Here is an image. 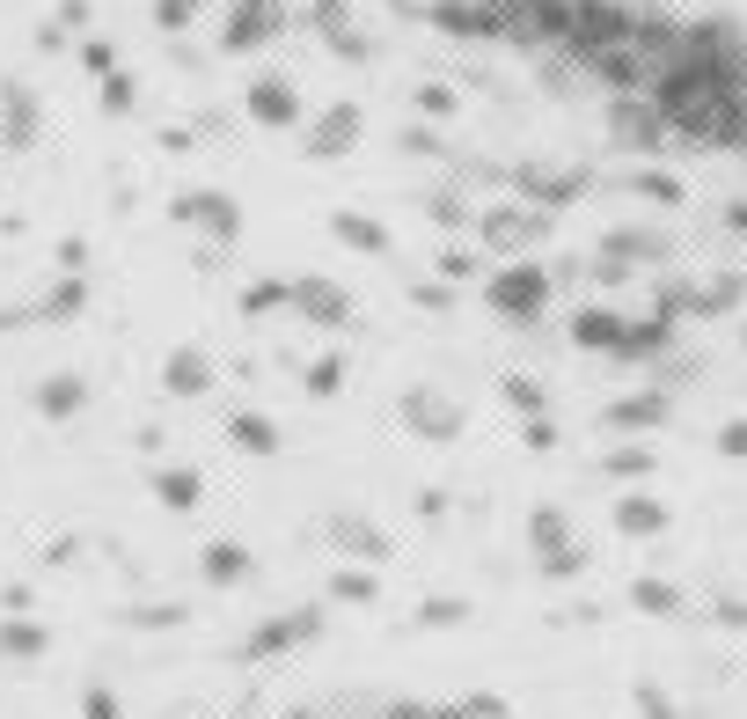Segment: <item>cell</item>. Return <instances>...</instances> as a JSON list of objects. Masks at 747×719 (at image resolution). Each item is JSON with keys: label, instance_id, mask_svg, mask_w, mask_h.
Wrapping results in <instances>:
<instances>
[{"label": "cell", "instance_id": "obj_20", "mask_svg": "<svg viewBox=\"0 0 747 719\" xmlns=\"http://www.w3.org/2000/svg\"><path fill=\"white\" fill-rule=\"evenodd\" d=\"M206 572H213V580H235V572H242V550L235 544H213V550H206Z\"/></svg>", "mask_w": 747, "mask_h": 719}, {"label": "cell", "instance_id": "obj_27", "mask_svg": "<svg viewBox=\"0 0 747 719\" xmlns=\"http://www.w3.org/2000/svg\"><path fill=\"white\" fill-rule=\"evenodd\" d=\"M638 602H645V610H675V588H660V580H652V588H638Z\"/></svg>", "mask_w": 747, "mask_h": 719}, {"label": "cell", "instance_id": "obj_28", "mask_svg": "<svg viewBox=\"0 0 747 719\" xmlns=\"http://www.w3.org/2000/svg\"><path fill=\"white\" fill-rule=\"evenodd\" d=\"M81 257H89V243H81V235H67V243H59V265H67V272H81Z\"/></svg>", "mask_w": 747, "mask_h": 719}, {"label": "cell", "instance_id": "obj_16", "mask_svg": "<svg viewBox=\"0 0 747 719\" xmlns=\"http://www.w3.org/2000/svg\"><path fill=\"white\" fill-rule=\"evenodd\" d=\"M616 521H623L630 536H645V529H660V507H652V499H623V507H616Z\"/></svg>", "mask_w": 747, "mask_h": 719}, {"label": "cell", "instance_id": "obj_1", "mask_svg": "<svg viewBox=\"0 0 747 719\" xmlns=\"http://www.w3.org/2000/svg\"><path fill=\"white\" fill-rule=\"evenodd\" d=\"M287 23V0H235L227 15H220V51H257L279 37Z\"/></svg>", "mask_w": 747, "mask_h": 719}, {"label": "cell", "instance_id": "obj_5", "mask_svg": "<svg viewBox=\"0 0 747 719\" xmlns=\"http://www.w3.org/2000/svg\"><path fill=\"white\" fill-rule=\"evenodd\" d=\"M360 111H352V103H330V111H323V118H315V132H308V154H345L352 148V140H360Z\"/></svg>", "mask_w": 747, "mask_h": 719}, {"label": "cell", "instance_id": "obj_11", "mask_svg": "<svg viewBox=\"0 0 747 719\" xmlns=\"http://www.w3.org/2000/svg\"><path fill=\"white\" fill-rule=\"evenodd\" d=\"M96 103L110 111V118H125V111H140V89H132V74H103Z\"/></svg>", "mask_w": 747, "mask_h": 719}, {"label": "cell", "instance_id": "obj_21", "mask_svg": "<svg viewBox=\"0 0 747 719\" xmlns=\"http://www.w3.org/2000/svg\"><path fill=\"white\" fill-rule=\"evenodd\" d=\"M51 30H59V37H73V30H89V0H59V15H51Z\"/></svg>", "mask_w": 747, "mask_h": 719}, {"label": "cell", "instance_id": "obj_18", "mask_svg": "<svg viewBox=\"0 0 747 719\" xmlns=\"http://www.w3.org/2000/svg\"><path fill=\"white\" fill-rule=\"evenodd\" d=\"M0 646H8V653H45V631H37V624H8V631H0Z\"/></svg>", "mask_w": 747, "mask_h": 719}, {"label": "cell", "instance_id": "obj_13", "mask_svg": "<svg viewBox=\"0 0 747 719\" xmlns=\"http://www.w3.org/2000/svg\"><path fill=\"white\" fill-rule=\"evenodd\" d=\"M154 492L170 499V507H191V499H198V471H162V477H154Z\"/></svg>", "mask_w": 747, "mask_h": 719}, {"label": "cell", "instance_id": "obj_29", "mask_svg": "<svg viewBox=\"0 0 747 719\" xmlns=\"http://www.w3.org/2000/svg\"><path fill=\"white\" fill-rule=\"evenodd\" d=\"M89 719H118V705H110L103 691H89Z\"/></svg>", "mask_w": 747, "mask_h": 719}, {"label": "cell", "instance_id": "obj_30", "mask_svg": "<svg viewBox=\"0 0 747 719\" xmlns=\"http://www.w3.org/2000/svg\"><path fill=\"white\" fill-rule=\"evenodd\" d=\"M725 455H747V426H725Z\"/></svg>", "mask_w": 747, "mask_h": 719}, {"label": "cell", "instance_id": "obj_3", "mask_svg": "<svg viewBox=\"0 0 747 719\" xmlns=\"http://www.w3.org/2000/svg\"><path fill=\"white\" fill-rule=\"evenodd\" d=\"M542 294H550V279L535 272V265H506V272L491 279V309H499V316H535Z\"/></svg>", "mask_w": 747, "mask_h": 719}, {"label": "cell", "instance_id": "obj_12", "mask_svg": "<svg viewBox=\"0 0 747 719\" xmlns=\"http://www.w3.org/2000/svg\"><path fill=\"white\" fill-rule=\"evenodd\" d=\"M170 390H184V397L206 390V360H198V352H176V360H170Z\"/></svg>", "mask_w": 747, "mask_h": 719}, {"label": "cell", "instance_id": "obj_7", "mask_svg": "<svg viewBox=\"0 0 747 719\" xmlns=\"http://www.w3.org/2000/svg\"><path fill=\"white\" fill-rule=\"evenodd\" d=\"M176 213L198 228H213V235H242V213L235 199H220V192H191V199H176Z\"/></svg>", "mask_w": 747, "mask_h": 719}, {"label": "cell", "instance_id": "obj_6", "mask_svg": "<svg viewBox=\"0 0 747 719\" xmlns=\"http://www.w3.org/2000/svg\"><path fill=\"white\" fill-rule=\"evenodd\" d=\"M287 301H293V309H308L315 323H345V316H352V301H345L338 287H330V279H293V287H287Z\"/></svg>", "mask_w": 747, "mask_h": 719}, {"label": "cell", "instance_id": "obj_26", "mask_svg": "<svg viewBox=\"0 0 747 719\" xmlns=\"http://www.w3.org/2000/svg\"><path fill=\"white\" fill-rule=\"evenodd\" d=\"M338 374H345V360H323V368L308 374V390H315V397H330V390H338Z\"/></svg>", "mask_w": 747, "mask_h": 719}, {"label": "cell", "instance_id": "obj_24", "mask_svg": "<svg viewBox=\"0 0 747 719\" xmlns=\"http://www.w3.org/2000/svg\"><path fill=\"white\" fill-rule=\"evenodd\" d=\"M418 111H433V118H447V111H455V89H440V81H425V89H418Z\"/></svg>", "mask_w": 747, "mask_h": 719}, {"label": "cell", "instance_id": "obj_17", "mask_svg": "<svg viewBox=\"0 0 747 719\" xmlns=\"http://www.w3.org/2000/svg\"><path fill=\"white\" fill-rule=\"evenodd\" d=\"M660 411H667V404H660V397H630V404H616L608 419H616V426H652V419H660Z\"/></svg>", "mask_w": 747, "mask_h": 719}, {"label": "cell", "instance_id": "obj_19", "mask_svg": "<svg viewBox=\"0 0 747 719\" xmlns=\"http://www.w3.org/2000/svg\"><path fill=\"white\" fill-rule=\"evenodd\" d=\"M198 8H206V0H154V23H162V30H184Z\"/></svg>", "mask_w": 747, "mask_h": 719}, {"label": "cell", "instance_id": "obj_8", "mask_svg": "<svg viewBox=\"0 0 747 719\" xmlns=\"http://www.w3.org/2000/svg\"><path fill=\"white\" fill-rule=\"evenodd\" d=\"M330 228H338V243H352V250H374V257L388 250V228H382V221H366V213H338Z\"/></svg>", "mask_w": 747, "mask_h": 719}, {"label": "cell", "instance_id": "obj_22", "mask_svg": "<svg viewBox=\"0 0 747 719\" xmlns=\"http://www.w3.org/2000/svg\"><path fill=\"white\" fill-rule=\"evenodd\" d=\"M616 132H630L638 148H652V140H660V125H652V118H638V111H616Z\"/></svg>", "mask_w": 747, "mask_h": 719}, {"label": "cell", "instance_id": "obj_9", "mask_svg": "<svg viewBox=\"0 0 747 719\" xmlns=\"http://www.w3.org/2000/svg\"><path fill=\"white\" fill-rule=\"evenodd\" d=\"M404 411H410L418 426H425V433H455V426H462V419H455V404H440L433 390H418V397H410Z\"/></svg>", "mask_w": 747, "mask_h": 719}, {"label": "cell", "instance_id": "obj_15", "mask_svg": "<svg viewBox=\"0 0 747 719\" xmlns=\"http://www.w3.org/2000/svg\"><path fill=\"white\" fill-rule=\"evenodd\" d=\"M608 250H616V265H623V257H660V235H638V228H623V235H608Z\"/></svg>", "mask_w": 747, "mask_h": 719}, {"label": "cell", "instance_id": "obj_10", "mask_svg": "<svg viewBox=\"0 0 747 719\" xmlns=\"http://www.w3.org/2000/svg\"><path fill=\"white\" fill-rule=\"evenodd\" d=\"M572 330H579V346H623V323L608 316V309H586Z\"/></svg>", "mask_w": 747, "mask_h": 719}, {"label": "cell", "instance_id": "obj_14", "mask_svg": "<svg viewBox=\"0 0 747 719\" xmlns=\"http://www.w3.org/2000/svg\"><path fill=\"white\" fill-rule=\"evenodd\" d=\"M37 404H45V411H81V382H73V374H59V382H45V390H37Z\"/></svg>", "mask_w": 747, "mask_h": 719}, {"label": "cell", "instance_id": "obj_25", "mask_svg": "<svg viewBox=\"0 0 747 719\" xmlns=\"http://www.w3.org/2000/svg\"><path fill=\"white\" fill-rule=\"evenodd\" d=\"M638 192H645V199H681V184H675V176H660V170L638 176Z\"/></svg>", "mask_w": 747, "mask_h": 719}, {"label": "cell", "instance_id": "obj_23", "mask_svg": "<svg viewBox=\"0 0 747 719\" xmlns=\"http://www.w3.org/2000/svg\"><path fill=\"white\" fill-rule=\"evenodd\" d=\"M235 441L257 448V455H271V426H265V419H235Z\"/></svg>", "mask_w": 747, "mask_h": 719}, {"label": "cell", "instance_id": "obj_4", "mask_svg": "<svg viewBox=\"0 0 747 719\" xmlns=\"http://www.w3.org/2000/svg\"><path fill=\"white\" fill-rule=\"evenodd\" d=\"M0 140L8 148H30L37 140V96H30V81L0 74Z\"/></svg>", "mask_w": 747, "mask_h": 719}, {"label": "cell", "instance_id": "obj_2", "mask_svg": "<svg viewBox=\"0 0 747 719\" xmlns=\"http://www.w3.org/2000/svg\"><path fill=\"white\" fill-rule=\"evenodd\" d=\"M242 103H249V118H257V125H271V132H287V125L301 118V89H293L287 74H257Z\"/></svg>", "mask_w": 747, "mask_h": 719}]
</instances>
